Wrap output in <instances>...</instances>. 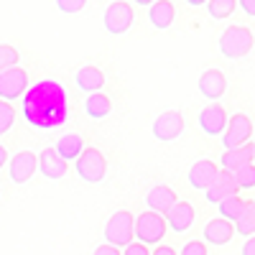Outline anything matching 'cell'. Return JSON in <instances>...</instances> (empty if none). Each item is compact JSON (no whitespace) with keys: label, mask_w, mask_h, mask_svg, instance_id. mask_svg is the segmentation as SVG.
I'll return each mask as SVG.
<instances>
[{"label":"cell","mask_w":255,"mask_h":255,"mask_svg":"<svg viewBox=\"0 0 255 255\" xmlns=\"http://www.w3.org/2000/svg\"><path fill=\"white\" fill-rule=\"evenodd\" d=\"M199 92L207 97V100H220L225 92H227V77L220 72V69H207L202 77H199Z\"/></svg>","instance_id":"obj_17"},{"label":"cell","mask_w":255,"mask_h":255,"mask_svg":"<svg viewBox=\"0 0 255 255\" xmlns=\"http://www.w3.org/2000/svg\"><path fill=\"white\" fill-rule=\"evenodd\" d=\"M92 255H120V250L113 248V245H100V248H95Z\"/></svg>","instance_id":"obj_33"},{"label":"cell","mask_w":255,"mask_h":255,"mask_svg":"<svg viewBox=\"0 0 255 255\" xmlns=\"http://www.w3.org/2000/svg\"><path fill=\"white\" fill-rule=\"evenodd\" d=\"M186 3H189V5H194V8H197V5H207V0H186Z\"/></svg>","instance_id":"obj_38"},{"label":"cell","mask_w":255,"mask_h":255,"mask_svg":"<svg viewBox=\"0 0 255 255\" xmlns=\"http://www.w3.org/2000/svg\"><path fill=\"white\" fill-rule=\"evenodd\" d=\"M232 179H235L238 189H253V186H255V166H253V163L243 166L240 171L232 174Z\"/></svg>","instance_id":"obj_28"},{"label":"cell","mask_w":255,"mask_h":255,"mask_svg":"<svg viewBox=\"0 0 255 255\" xmlns=\"http://www.w3.org/2000/svg\"><path fill=\"white\" fill-rule=\"evenodd\" d=\"M232 238H235V227L222 217L209 220L204 225V243H209V245H227Z\"/></svg>","instance_id":"obj_19"},{"label":"cell","mask_w":255,"mask_h":255,"mask_svg":"<svg viewBox=\"0 0 255 255\" xmlns=\"http://www.w3.org/2000/svg\"><path fill=\"white\" fill-rule=\"evenodd\" d=\"M0 194H3V191H0Z\"/></svg>","instance_id":"obj_40"},{"label":"cell","mask_w":255,"mask_h":255,"mask_svg":"<svg viewBox=\"0 0 255 255\" xmlns=\"http://www.w3.org/2000/svg\"><path fill=\"white\" fill-rule=\"evenodd\" d=\"M84 113H87V118H92V120L110 118V113H113V100L105 95V92H92L87 100H84Z\"/></svg>","instance_id":"obj_22"},{"label":"cell","mask_w":255,"mask_h":255,"mask_svg":"<svg viewBox=\"0 0 255 255\" xmlns=\"http://www.w3.org/2000/svg\"><path fill=\"white\" fill-rule=\"evenodd\" d=\"M199 125H202V130L207 133V135H222L225 133V125H227V113H225V108L222 105H217V102H212L209 108H204L202 113H199Z\"/></svg>","instance_id":"obj_14"},{"label":"cell","mask_w":255,"mask_h":255,"mask_svg":"<svg viewBox=\"0 0 255 255\" xmlns=\"http://www.w3.org/2000/svg\"><path fill=\"white\" fill-rule=\"evenodd\" d=\"M5 163H8V151H5L3 145H0V168H3Z\"/></svg>","instance_id":"obj_37"},{"label":"cell","mask_w":255,"mask_h":255,"mask_svg":"<svg viewBox=\"0 0 255 255\" xmlns=\"http://www.w3.org/2000/svg\"><path fill=\"white\" fill-rule=\"evenodd\" d=\"M253 158H255V148H253V140H250V143H245L240 148H232V151L222 153V171L235 174V171H240L243 166L253 163Z\"/></svg>","instance_id":"obj_18"},{"label":"cell","mask_w":255,"mask_h":255,"mask_svg":"<svg viewBox=\"0 0 255 255\" xmlns=\"http://www.w3.org/2000/svg\"><path fill=\"white\" fill-rule=\"evenodd\" d=\"M253 140V120L245 115V113H238L227 118V125H225V133H222V145L225 151H232V148H240L245 143Z\"/></svg>","instance_id":"obj_6"},{"label":"cell","mask_w":255,"mask_h":255,"mask_svg":"<svg viewBox=\"0 0 255 255\" xmlns=\"http://www.w3.org/2000/svg\"><path fill=\"white\" fill-rule=\"evenodd\" d=\"M120 255H151V250L140 243H130V245H125V253H120Z\"/></svg>","instance_id":"obj_32"},{"label":"cell","mask_w":255,"mask_h":255,"mask_svg":"<svg viewBox=\"0 0 255 255\" xmlns=\"http://www.w3.org/2000/svg\"><path fill=\"white\" fill-rule=\"evenodd\" d=\"M174 18H176V8L171 0H156L153 5H148V20H151L156 31H166L174 23Z\"/></svg>","instance_id":"obj_20"},{"label":"cell","mask_w":255,"mask_h":255,"mask_svg":"<svg viewBox=\"0 0 255 255\" xmlns=\"http://www.w3.org/2000/svg\"><path fill=\"white\" fill-rule=\"evenodd\" d=\"M74 166H77L79 179L87 181V184H100L105 179V174H108V158H105L102 151H97V148H84L77 156Z\"/></svg>","instance_id":"obj_5"},{"label":"cell","mask_w":255,"mask_h":255,"mask_svg":"<svg viewBox=\"0 0 255 255\" xmlns=\"http://www.w3.org/2000/svg\"><path fill=\"white\" fill-rule=\"evenodd\" d=\"M235 194H238V184H235V179H232V174L222 171V168L217 171V176L212 179V184L204 189V199L209 204H220V202L235 197Z\"/></svg>","instance_id":"obj_12"},{"label":"cell","mask_w":255,"mask_h":255,"mask_svg":"<svg viewBox=\"0 0 255 255\" xmlns=\"http://www.w3.org/2000/svg\"><path fill=\"white\" fill-rule=\"evenodd\" d=\"M20 115L36 130L61 128L72 115L67 87L56 79H38L28 84V90L20 97Z\"/></svg>","instance_id":"obj_1"},{"label":"cell","mask_w":255,"mask_h":255,"mask_svg":"<svg viewBox=\"0 0 255 255\" xmlns=\"http://www.w3.org/2000/svg\"><path fill=\"white\" fill-rule=\"evenodd\" d=\"M217 171H220V166H217L215 161H209V158H202V161H197L194 166L189 168L186 179H189L191 189H199V191H204V189H207V186L212 184V179L217 176Z\"/></svg>","instance_id":"obj_16"},{"label":"cell","mask_w":255,"mask_h":255,"mask_svg":"<svg viewBox=\"0 0 255 255\" xmlns=\"http://www.w3.org/2000/svg\"><path fill=\"white\" fill-rule=\"evenodd\" d=\"M217 207H220V217H222V220H227V222H235V220H238V215L245 209V202L235 194V197H230V199L220 202Z\"/></svg>","instance_id":"obj_26"},{"label":"cell","mask_w":255,"mask_h":255,"mask_svg":"<svg viewBox=\"0 0 255 255\" xmlns=\"http://www.w3.org/2000/svg\"><path fill=\"white\" fill-rule=\"evenodd\" d=\"M151 133H153V138L161 140V143H171V140H176V138L184 133V115H181L179 110L161 113V115L153 120Z\"/></svg>","instance_id":"obj_8"},{"label":"cell","mask_w":255,"mask_h":255,"mask_svg":"<svg viewBox=\"0 0 255 255\" xmlns=\"http://www.w3.org/2000/svg\"><path fill=\"white\" fill-rule=\"evenodd\" d=\"M235 232L238 235H243V238H253V232H255V209H253V204H245V209L238 215V220H235Z\"/></svg>","instance_id":"obj_24"},{"label":"cell","mask_w":255,"mask_h":255,"mask_svg":"<svg viewBox=\"0 0 255 255\" xmlns=\"http://www.w3.org/2000/svg\"><path fill=\"white\" fill-rule=\"evenodd\" d=\"M151 255H176V250H174V248H168V245H158Z\"/></svg>","instance_id":"obj_35"},{"label":"cell","mask_w":255,"mask_h":255,"mask_svg":"<svg viewBox=\"0 0 255 255\" xmlns=\"http://www.w3.org/2000/svg\"><path fill=\"white\" fill-rule=\"evenodd\" d=\"M10 67H18V51L10 44H0V72H5Z\"/></svg>","instance_id":"obj_29"},{"label":"cell","mask_w":255,"mask_h":255,"mask_svg":"<svg viewBox=\"0 0 255 255\" xmlns=\"http://www.w3.org/2000/svg\"><path fill=\"white\" fill-rule=\"evenodd\" d=\"M235 5H238V0H207V13L215 20H225L232 15Z\"/></svg>","instance_id":"obj_25"},{"label":"cell","mask_w":255,"mask_h":255,"mask_svg":"<svg viewBox=\"0 0 255 255\" xmlns=\"http://www.w3.org/2000/svg\"><path fill=\"white\" fill-rule=\"evenodd\" d=\"M253 49V28L245 26H230L220 36V51L227 59H243Z\"/></svg>","instance_id":"obj_3"},{"label":"cell","mask_w":255,"mask_h":255,"mask_svg":"<svg viewBox=\"0 0 255 255\" xmlns=\"http://www.w3.org/2000/svg\"><path fill=\"white\" fill-rule=\"evenodd\" d=\"M84 5H87V0H56V8L61 13H79Z\"/></svg>","instance_id":"obj_31"},{"label":"cell","mask_w":255,"mask_h":255,"mask_svg":"<svg viewBox=\"0 0 255 255\" xmlns=\"http://www.w3.org/2000/svg\"><path fill=\"white\" fill-rule=\"evenodd\" d=\"M176 255H209V253H207V245L202 240H189L181 248V253H176Z\"/></svg>","instance_id":"obj_30"},{"label":"cell","mask_w":255,"mask_h":255,"mask_svg":"<svg viewBox=\"0 0 255 255\" xmlns=\"http://www.w3.org/2000/svg\"><path fill=\"white\" fill-rule=\"evenodd\" d=\"M133 3H138V5H153L156 0H133Z\"/></svg>","instance_id":"obj_39"},{"label":"cell","mask_w":255,"mask_h":255,"mask_svg":"<svg viewBox=\"0 0 255 255\" xmlns=\"http://www.w3.org/2000/svg\"><path fill=\"white\" fill-rule=\"evenodd\" d=\"M133 215L128 209H120L108 220L105 225V245H113V248H125L133 243Z\"/></svg>","instance_id":"obj_4"},{"label":"cell","mask_w":255,"mask_h":255,"mask_svg":"<svg viewBox=\"0 0 255 255\" xmlns=\"http://www.w3.org/2000/svg\"><path fill=\"white\" fill-rule=\"evenodd\" d=\"M36 163H38V168H41V174H44L46 179H51V181H59V179H64L67 176V161H64L56 151H54V145L51 148H44L38 156H36Z\"/></svg>","instance_id":"obj_13"},{"label":"cell","mask_w":255,"mask_h":255,"mask_svg":"<svg viewBox=\"0 0 255 255\" xmlns=\"http://www.w3.org/2000/svg\"><path fill=\"white\" fill-rule=\"evenodd\" d=\"M240 5H243V10L253 18L255 15V0H240Z\"/></svg>","instance_id":"obj_34"},{"label":"cell","mask_w":255,"mask_h":255,"mask_svg":"<svg viewBox=\"0 0 255 255\" xmlns=\"http://www.w3.org/2000/svg\"><path fill=\"white\" fill-rule=\"evenodd\" d=\"M179 202V197H176V191L171 189V186H163V184H158V186H153L151 191L145 194V204H148V212H156V215H166L168 209H171L174 204Z\"/></svg>","instance_id":"obj_15"},{"label":"cell","mask_w":255,"mask_h":255,"mask_svg":"<svg viewBox=\"0 0 255 255\" xmlns=\"http://www.w3.org/2000/svg\"><path fill=\"white\" fill-rule=\"evenodd\" d=\"M194 220H197V212H194V207H191L189 202H184V199H179L171 209L166 212V217H163L166 230H174V232H179V235H184L186 230H191Z\"/></svg>","instance_id":"obj_11"},{"label":"cell","mask_w":255,"mask_h":255,"mask_svg":"<svg viewBox=\"0 0 255 255\" xmlns=\"http://www.w3.org/2000/svg\"><path fill=\"white\" fill-rule=\"evenodd\" d=\"M54 151L64 158V161H77V156L84 151V140L79 133H67V135H61L54 145Z\"/></svg>","instance_id":"obj_23"},{"label":"cell","mask_w":255,"mask_h":255,"mask_svg":"<svg viewBox=\"0 0 255 255\" xmlns=\"http://www.w3.org/2000/svg\"><path fill=\"white\" fill-rule=\"evenodd\" d=\"M102 23H105V28H108L110 33L130 31V26H133V8H130V3H125V0H113V3L108 5V10H105V15H102Z\"/></svg>","instance_id":"obj_9"},{"label":"cell","mask_w":255,"mask_h":255,"mask_svg":"<svg viewBox=\"0 0 255 255\" xmlns=\"http://www.w3.org/2000/svg\"><path fill=\"white\" fill-rule=\"evenodd\" d=\"M13 123H15V110H13V105L0 100V135L10 133Z\"/></svg>","instance_id":"obj_27"},{"label":"cell","mask_w":255,"mask_h":255,"mask_svg":"<svg viewBox=\"0 0 255 255\" xmlns=\"http://www.w3.org/2000/svg\"><path fill=\"white\" fill-rule=\"evenodd\" d=\"M243 255H255V240H253V238L245 240V245H243Z\"/></svg>","instance_id":"obj_36"},{"label":"cell","mask_w":255,"mask_h":255,"mask_svg":"<svg viewBox=\"0 0 255 255\" xmlns=\"http://www.w3.org/2000/svg\"><path fill=\"white\" fill-rule=\"evenodd\" d=\"M166 222L163 215H156V212H143L133 220V240H138L140 245H158L166 235Z\"/></svg>","instance_id":"obj_2"},{"label":"cell","mask_w":255,"mask_h":255,"mask_svg":"<svg viewBox=\"0 0 255 255\" xmlns=\"http://www.w3.org/2000/svg\"><path fill=\"white\" fill-rule=\"evenodd\" d=\"M74 82L82 92H100L105 87V72L97 69V67H82L77 74H74Z\"/></svg>","instance_id":"obj_21"},{"label":"cell","mask_w":255,"mask_h":255,"mask_svg":"<svg viewBox=\"0 0 255 255\" xmlns=\"http://www.w3.org/2000/svg\"><path fill=\"white\" fill-rule=\"evenodd\" d=\"M28 72L23 67H10L5 72H0V100L3 102H13V100H20L23 92L28 90Z\"/></svg>","instance_id":"obj_7"},{"label":"cell","mask_w":255,"mask_h":255,"mask_svg":"<svg viewBox=\"0 0 255 255\" xmlns=\"http://www.w3.org/2000/svg\"><path fill=\"white\" fill-rule=\"evenodd\" d=\"M36 168H38V163H36L33 151H20L13 158H8V174H10L13 184H28L36 174Z\"/></svg>","instance_id":"obj_10"}]
</instances>
